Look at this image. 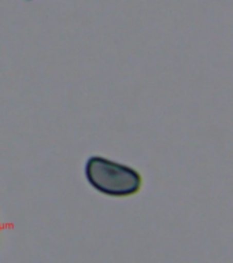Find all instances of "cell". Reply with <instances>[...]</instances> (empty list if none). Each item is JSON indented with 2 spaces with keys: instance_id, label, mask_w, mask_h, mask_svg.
Instances as JSON below:
<instances>
[{
  "instance_id": "obj_1",
  "label": "cell",
  "mask_w": 233,
  "mask_h": 263,
  "mask_svg": "<svg viewBox=\"0 0 233 263\" xmlns=\"http://www.w3.org/2000/svg\"><path fill=\"white\" fill-rule=\"evenodd\" d=\"M85 176L92 188L111 197L132 196L141 186V177L136 170L100 156L88 159Z\"/></svg>"
}]
</instances>
